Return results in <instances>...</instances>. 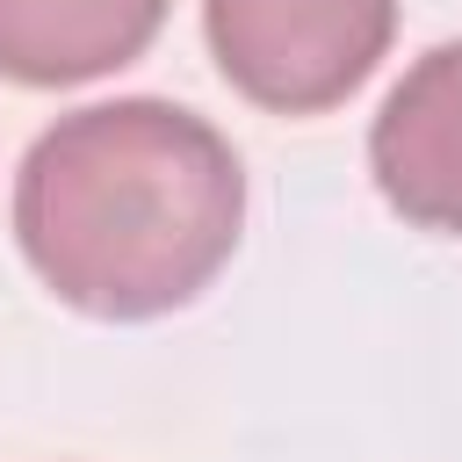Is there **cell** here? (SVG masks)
Masks as SVG:
<instances>
[{"label": "cell", "mask_w": 462, "mask_h": 462, "mask_svg": "<svg viewBox=\"0 0 462 462\" xmlns=\"http://www.w3.org/2000/svg\"><path fill=\"white\" fill-rule=\"evenodd\" d=\"M245 224V173L217 123L130 94L58 116L14 173V238L43 289L87 318L195 303Z\"/></svg>", "instance_id": "6da1fadb"}, {"label": "cell", "mask_w": 462, "mask_h": 462, "mask_svg": "<svg viewBox=\"0 0 462 462\" xmlns=\"http://www.w3.org/2000/svg\"><path fill=\"white\" fill-rule=\"evenodd\" d=\"M209 51L224 79L274 108H339L397 36V0H202Z\"/></svg>", "instance_id": "7a4b0ae2"}, {"label": "cell", "mask_w": 462, "mask_h": 462, "mask_svg": "<svg viewBox=\"0 0 462 462\" xmlns=\"http://www.w3.org/2000/svg\"><path fill=\"white\" fill-rule=\"evenodd\" d=\"M368 173L404 224L462 238V43H433L390 87L368 130Z\"/></svg>", "instance_id": "3957f363"}, {"label": "cell", "mask_w": 462, "mask_h": 462, "mask_svg": "<svg viewBox=\"0 0 462 462\" xmlns=\"http://www.w3.org/2000/svg\"><path fill=\"white\" fill-rule=\"evenodd\" d=\"M166 0H0V72L22 87L101 79L159 36Z\"/></svg>", "instance_id": "277c9868"}]
</instances>
